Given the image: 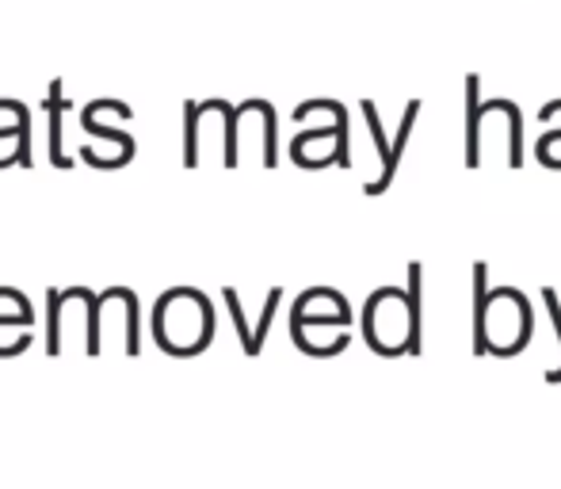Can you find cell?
<instances>
[{
    "label": "cell",
    "mask_w": 561,
    "mask_h": 489,
    "mask_svg": "<svg viewBox=\"0 0 561 489\" xmlns=\"http://www.w3.org/2000/svg\"><path fill=\"white\" fill-rule=\"evenodd\" d=\"M535 314L516 287L489 291V264H473V356H516L531 344Z\"/></svg>",
    "instance_id": "obj_1"
},
{
    "label": "cell",
    "mask_w": 561,
    "mask_h": 489,
    "mask_svg": "<svg viewBox=\"0 0 561 489\" xmlns=\"http://www.w3.org/2000/svg\"><path fill=\"white\" fill-rule=\"evenodd\" d=\"M409 337H413L409 295L401 287H378L363 306V341H367V349L386 360L409 356Z\"/></svg>",
    "instance_id": "obj_2"
},
{
    "label": "cell",
    "mask_w": 561,
    "mask_h": 489,
    "mask_svg": "<svg viewBox=\"0 0 561 489\" xmlns=\"http://www.w3.org/2000/svg\"><path fill=\"white\" fill-rule=\"evenodd\" d=\"M421 120V100H409L405 115H401V126H398V138H393V153H390V164H386L382 172H378V180H370V184H363V192L367 195H382L386 187L393 184V177H398V164H401V153H405L409 138H413V126Z\"/></svg>",
    "instance_id": "obj_3"
},
{
    "label": "cell",
    "mask_w": 561,
    "mask_h": 489,
    "mask_svg": "<svg viewBox=\"0 0 561 489\" xmlns=\"http://www.w3.org/2000/svg\"><path fill=\"white\" fill-rule=\"evenodd\" d=\"M481 77H466V169H478L481 164Z\"/></svg>",
    "instance_id": "obj_4"
},
{
    "label": "cell",
    "mask_w": 561,
    "mask_h": 489,
    "mask_svg": "<svg viewBox=\"0 0 561 489\" xmlns=\"http://www.w3.org/2000/svg\"><path fill=\"white\" fill-rule=\"evenodd\" d=\"M405 295H409V321H413V337H409V356H421L424 352V268L416 264H409V272H405Z\"/></svg>",
    "instance_id": "obj_5"
},
{
    "label": "cell",
    "mask_w": 561,
    "mask_h": 489,
    "mask_svg": "<svg viewBox=\"0 0 561 489\" xmlns=\"http://www.w3.org/2000/svg\"><path fill=\"white\" fill-rule=\"evenodd\" d=\"M69 107L66 92H61V81H50V89H46V115H50V164L54 169H69L73 164V157H66V149H61V112Z\"/></svg>",
    "instance_id": "obj_6"
},
{
    "label": "cell",
    "mask_w": 561,
    "mask_h": 489,
    "mask_svg": "<svg viewBox=\"0 0 561 489\" xmlns=\"http://www.w3.org/2000/svg\"><path fill=\"white\" fill-rule=\"evenodd\" d=\"M81 130L84 134H96V138H104V141H115L118 149H123V153H130L134 157V138L126 130H115V126H104V123H96V104H89L81 112Z\"/></svg>",
    "instance_id": "obj_7"
},
{
    "label": "cell",
    "mask_w": 561,
    "mask_h": 489,
    "mask_svg": "<svg viewBox=\"0 0 561 489\" xmlns=\"http://www.w3.org/2000/svg\"><path fill=\"white\" fill-rule=\"evenodd\" d=\"M199 120H203V107L184 104V164L187 169L199 164Z\"/></svg>",
    "instance_id": "obj_8"
},
{
    "label": "cell",
    "mask_w": 561,
    "mask_h": 489,
    "mask_svg": "<svg viewBox=\"0 0 561 489\" xmlns=\"http://www.w3.org/2000/svg\"><path fill=\"white\" fill-rule=\"evenodd\" d=\"M363 120H367L370 141H375V153L382 157V169H386V164H390L393 146H390V138H386V126H382V115H378L375 100H363Z\"/></svg>",
    "instance_id": "obj_9"
},
{
    "label": "cell",
    "mask_w": 561,
    "mask_h": 489,
    "mask_svg": "<svg viewBox=\"0 0 561 489\" xmlns=\"http://www.w3.org/2000/svg\"><path fill=\"white\" fill-rule=\"evenodd\" d=\"M279 303H283V287H272V291H267L264 314H260V321H256V333H252V360H256L260 352H264L267 329H272V321H275V310H279Z\"/></svg>",
    "instance_id": "obj_10"
},
{
    "label": "cell",
    "mask_w": 561,
    "mask_h": 489,
    "mask_svg": "<svg viewBox=\"0 0 561 489\" xmlns=\"http://www.w3.org/2000/svg\"><path fill=\"white\" fill-rule=\"evenodd\" d=\"M8 107H12L15 120H20V141H15V164L31 169V164H35V157H31V112L20 104V100H8Z\"/></svg>",
    "instance_id": "obj_11"
},
{
    "label": "cell",
    "mask_w": 561,
    "mask_h": 489,
    "mask_svg": "<svg viewBox=\"0 0 561 489\" xmlns=\"http://www.w3.org/2000/svg\"><path fill=\"white\" fill-rule=\"evenodd\" d=\"M222 298H226V306H229V318H233L237 337H241L244 356H249V349H252V329H249V318H244V310H241V298H237V291H233V287H226V291H222Z\"/></svg>",
    "instance_id": "obj_12"
},
{
    "label": "cell",
    "mask_w": 561,
    "mask_h": 489,
    "mask_svg": "<svg viewBox=\"0 0 561 489\" xmlns=\"http://www.w3.org/2000/svg\"><path fill=\"white\" fill-rule=\"evenodd\" d=\"M547 383H550V386H558V383H561V364H558L554 371H547Z\"/></svg>",
    "instance_id": "obj_13"
}]
</instances>
